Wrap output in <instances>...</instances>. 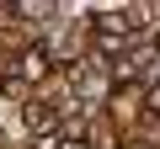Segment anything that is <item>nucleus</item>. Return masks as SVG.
Here are the masks:
<instances>
[{
  "instance_id": "nucleus-1",
  "label": "nucleus",
  "mask_w": 160,
  "mask_h": 149,
  "mask_svg": "<svg viewBox=\"0 0 160 149\" xmlns=\"http://www.w3.org/2000/svg\"><path fill=\"white\" fill-rule=\"evenodd\" d=\"M6 69H16V74H22V80L32 85V80H43V74L53 69V48H48V43L38 37V43H27V48H22V53H16L11 64H6Z\"/></svg>"
},
{
  "instance_id": "nucleus-2",
  "label": "nucleus",
  "mask_w": 160,
  "mask_h": 149,
  "mask_svg": "<svg viewBox=\"0 0 160 149\" xmlns=\"http://www.w3.org/2000/svg\"><path fill=\"white\" fill-rule=\"evenodd\" d=\"M59 149H91V138H86V133H80V138H64Z\"/></svg>"
}]
</instances>
